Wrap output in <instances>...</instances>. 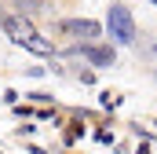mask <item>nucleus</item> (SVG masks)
Returning <instances> with one entry per match:
<instances>
[{
    "label": "nucleus",
    "mask_w": 157,
    "mask_h": 154,
    "mask_svg": "<svg viewBox=\"0 0 157 154\" xmlns=\"http://www.w3.org/2000/svg\"><path fill=\"white\" fill-rule=\"evenodd\" d=\"M102 26H106L110 40H113V44H121V48H132V44H135V37H139L132 7H128V4H121V0H113V4L106 7V22H102Z\"/></svg>",
    "instance_id": "obj_1"
},
{
    "label": "nucleus",
    "mask_w": 157,
    "mask_h": 154,
    "mask_svg": "<svg viewBox=\"0 0 157 154\" xmlns=\"http://www.w3.org/2000/svg\"><path fill=\"white\" fill-rule=\"evenodd\" d=\"M102 22H95V18H51V33L62 40H99L102 37Z\"/></svg>",
    "instance_id": "obj_2"
},
{
    "label": "nucleus",
    "mask_w": 157,
    "mask_h": 154,
    "mask_svg": "<svg viewBox=\"0 0 157 154\" xmlns=\"http://www.w3.org/2000/svg\"><path fill=\"white\" fill-rule=\"evenodd\" d=\"M0 30H4V37L11 40L15 48H26V40L37 33V18H29V15H22V11H11V7H7V15H4V22H0Z\"/></svg>",
    "instance_id": "obj_3"
},
{
    "label": "nucleus",
    "mask_w": 157,
    "mask_h": 154,
    "mask_svg": "<svg viewBox=\"0 0 157 154\" xmlns=\"http://www.w3.org/2000/svg\"><path fill=\"white\" fill-rule=\"evenodd\" d=\"M66 55H80L91 66H113V59H117L113 44H102V40H77V44L66 48Z\"/></svg>",
    "instance_id": "obj_4"
},
{
    "label": "nucleus",
    "mask_w": 157,
    "mask_h": 154,
    "mask_svg": "<svg viewBox=\"0 0 157 154\" xmlns=\"http://www.w3.org/2000/svg\"><path fill=\"white\" fill-rule=\"evenodd\" d=\"M80 136H84V114H77L70 125H66V143H77Z\"/></svg>",
    "instance_id": "obj_5"
},
{
    "label": "nucleus",
    "mask_w": 157,
    "mask_h": 154,
    "mask_svg": "<svg viewBox=\"0 0 157 154\" xmlns=\"http://www.w3.org/2000/svg\"><path fill=\"white\" fill-rule=\"evenodd\" d=\"M77 77L84 81V84H95V70H77Z\"/></svg>",
    "instance_id": "obj_6"
},
{
    "label": "nucleus",
    "mask_w": 157,
    "mask_h": 154,
    "mask_svg": "<svg viewBox=\"0 0 157 154\" xmlns=\"http://www.w3.org/2000/svg\"><path fill=\"white\" fill-rule=\"evenodd\" d=\"M33 132H37V125H18V140L22 136H33Z\"/></svg>",
    "instance_id": "obj_7"
},
{
    "label": "nucleus",
    "mask_w": 157,
    "mask_h": 154,
    "mask_svg": "<svg viewBox=\"0 0 157 154\" xmlns=\"http://www.w3.org/2000/svg\"><path fill=\"white\" fill-rule=\"evenodd\" d=\"M26 151H29V154H48L44 147H37V143H26Z\"/></svg>",
    "instance_id": "obj_8"
},
{
    "label": "nucleus",
    "mask_w": 157,
    "mask_h": 154,
    "mask_svg": "<svg viewBox=\"0 0 157 154\" xmlns=\"http://www.w3.org/2000/svg\"><path fill=\"white\" fill-rule=\"evenodd\" d=\"M135 154H150V140H143V147H139Z\"/></svg>",
    "instance_id": "obj_9"
},
{
    "label": "nucleus",
    "mask_w": 157,
    "mask_h": 154,
    "mask_svg": "<svg viewBox=\"0 0 157 154\" xmlns=\"http://www.w3.org/2000/svg\"><path fill=\"white\" fill-rule=\"evenodd\" d=\"M4 15H7V7H0V22H4Z\"/></svg>",
    "instance_id": "obj_10"
},
{
    "label": "nucleus",
    "mask_w": 157,
    "mask_h": 154,
    "mask_svg": "<svg viewBox=\"0 0 157 154\" xmlns=\"http://www.w3.org/2000/svg\"><path fill=\"white\" fill-rule=\"evenodd\" d=\"M154 55H157V44H154Z\"/></svg>",
    "instance_id": "obj_11"
}]
</instances>
